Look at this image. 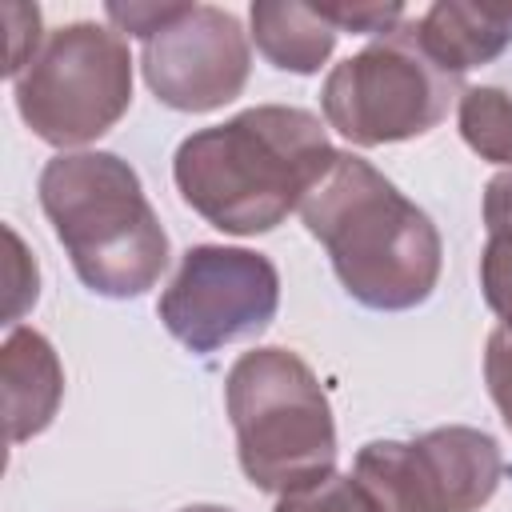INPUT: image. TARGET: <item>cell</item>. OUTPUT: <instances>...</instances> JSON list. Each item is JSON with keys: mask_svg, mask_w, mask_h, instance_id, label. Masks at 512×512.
Returning <instances> with one entry per match:
<instances>
[{"mask_svg": "<svg viewBox=\"0 0 512 512\" xmlns=\"http://www.w3.org/2000/svg\"><path fill=\"white\" fill-rule=\"evenodd\" d=\"M332 160L336 148L320 116L292 104H256L184 136L172 156V180L212 228L256 236L284 224Z\"/></svg>", "mask_w": 512, "mask_h": 512, "instance_id": "cell-1", "label": "cell"}, {"mask_svg": "<svg viewBox=\"0 0 512 512\" xmlns=\"http://www.w3.org/2000/svg\"><path fill=\"white\" fill-rule=\"evenodd\" d=\"M304 228L324 244L344 292L376 312H404L440 280V232L384 172L336 152L300 200Z\"/></svg>", "mask_w": 512, "mask_h": 512, "instance_id": "cell-2", "label": "cell"}, {"mask_svg": "<svg viewBox=\"0 0 512 512\" xmlns=\"http://www.w3.org/2000/svg\"><path fill=\"white\" fill-rule=\"evenodd\" d=\"M40 208L84 288L136 300L168 268V232L116 152H60L40 172Z\"/></svg>", "mask_w": 512, "mask_h": 512, "instance_id": "cell-3", "label": "cell"}, {"mask_svg": "<svg viewBox=\"0 0 512 512\" xmlns=\"http://www.w3.org/2000/svg\"><path fill=\"white\" fill-rule=\"evenodd\" d=\"M244 476L260 492H296L336 472V420L316 372L288 348L244 352L224 380Z\"/></svg>", "mask_w": 512, "mask_h": 512, "instance_id": "cell-4", "label": "cell"}, {"mask_svg": "<svg viewBox=\"0 0 512 512\" xmlns=\"http://www.w3.org/2000/svg\"><path fill=\"white\" fill-rule=\"evenodd\" d=\"M456 96L460 76L444 72L424 52L416 20L404 16L392 32L376 36L328 72L320 108L324 124L344 140L356 148H376L428 136L448 116Z\"/></svg>", "mask_w": 512, "mask_h": 512, "instance_id": "cell-5", "label": "cell"}, {"mask_svg": "<svg viewBox=\"0 0 512 512\" xmlns=\"http://www.w3.org/2000/svg\"><path fill=\"white\" fill-rule=\"evenodd\" d=\"M20 120L56 148H80L116 128L132 104V52L116 28L76 20L48 32L12 80Z\"/></svg>", "mask_w": 512, "mask_h": 512, "instance_id": "cell-6", "label": "cell"}, {"mask_svg": "<svg viewBox=\"0 0 512 512\" xmlns=\"http://www.w3.org/2000/svg\"><path fill=\"white\" fill-rule=\"evenodd\" d=\"M500 444L464 424L416 440H368L352 476L384 512H480L500 488Z\"/></svg>", "mask_w": 512, "mask_h": 512, "instance_id": "cell-7", "label": "cell"}, {"mask_svg": "<svg viewBox=\"0 0 512 512\" xmlns=\"http://www.w3.org/2000/svg\"><path fill=\"white\" fill-rule=\"evenodd\" d=\"M280 308V272L264 252L196 244L180 256L172 284L160 292V320L188 352H216L232 340L260 336Z\"/></svg>", "mask_w": 512, "mask_h": 512, "instance_id": "cell-8", "label": "cell"}, {"mask_svg": "<svg viewBox=\"0 0 512 512\" xmlns=\"http://www.w3.org/2000/svg\"><path fill=\"white\" fill-rule=\"evenodd\" d=\"M252 52L240 20L216 4H180L144 40L140 72L152 96L176 112H212L248 84Z\"/></svg>", "mask_w": 512, "mask_h": 512, "instance_id": "cell-9", "label": "cell"}, {"mask_svg": "<svg viewBox=\"0 0 512 512\" xmlns=\"http://www.w3.org/2000/svg\"><path fill=\"white\" fill-rule=\"evenodd\" d=\"M0 388H4V420L8 440H32L40 436L64 400V368L48 336L36 328H12L0 348Z\"/></svg>", "mask_w": 512, "mask_h": 512, "instance_id": "cell-10", "label": "cell"}, {"mask_svg": "<svg viewBox=\"0 0 512 512\" xmlns=\"http://www.w3.org/2000/svg\"><path fill=\"white\" fill-rule=\"evenodd\" d=\"M416 28L424 52L444 72L464 76L468 68L492 64L512 44V4L440 0L416 20Z\"/></svg>", "mask_w": 512, "mask_h": 512, "instance_id": "cell-11", "label": "cell"}, {"mask_svg": "<svg viewBox=\"0 0 512 512\" xmlns=\"http://www.w3.org/2000/svg\"><path fill=\"white\" fill-rule=\"evenodd\" d=\"M248 20H252V40L264 52V60L296 76L320 72L340 36L336 24H328L320 8L292 4V0H256L248 8Z\"/></svg>", "mask_w": 512, "mask_h": 512, "instance_id": "cell-12", "label": "cell"}, {"mask_svg": "<svg viewBox=\"0 0 512 512\" xmlns=\"http://www.w3.org/2000/svg\"><path fill=\"white\" fill-rule=\"evenodd\" d=\"M484 228L480 288L488 308L500 316V328L512 332V168L496 172L484 188Z\"/></svg>", "mask_w": 512, "mask_h": 512, "instance_id": "cell-13", "label": "cell"}, {"mask_svg": "<svg viewBox=\"0 0 512 512\" xmlns=\"http://www.w3.org/2000/svg\"><path fill=\"white\" fill-rule=\"evenodd\" d=\"M460 136L464 144L492 164L512 168V96L504 88L480 84L460 92Z\"/></svg>", "mask_w": 512, "mask_h": 512, "instance_id": "cell-14", "label": "cell"}, {"mask_svg": "<svg viewBox=\"0 0 512 512\" xmlns=\"http://www.w3.org/2000/svg\"><path fill=\"white\" fill-rule=\"evenodd\" d=\"M276 512H384L372 492L348 472H332L308 488H296V492H284L276 500Z\"/></svg>", "mask_w": 512, "mask_h": 512, "instance_id": "cell-15", "label": "cell"}, {"mask_svg": "<svg viewBox=\"0 0 512 512\" xmlns=\"http://www.w3.org/2000/svg\"><path fill=\"white\" fill-rule=\"evenodd\" d=\"M336 32H360V36H384L404 20V4H316Z\"/></svg>", "mask_w": 512, "mask_h": 512, "instance_id": "cell-16", "label": "cell"}, {"mask_svg": "<svg viewBox=\"0 0 512 512\" xmlns=\"http://www.w3.org/2000/svg\"><path fill=\"white\" fill-rule=\"evenodd\" d=\"M8 244H12V256H8V312H4V324L16 328V320L36 304L40 296V272H36V260L28 256L24 240L16 236V228H4Z\"/></svg>", "mask_w": 512, "mask_h": 512, "instance_id": "cell-17", "label": "cell"}, {"mask_svg": "<svg viewBox=\"0 0 512 512\" xmlns=\"http://www.w3.org/2000/svg\"><path fill=\"white\" fill-rule=\"evenodd\" d=\"M4 20H8V64H4V72L16 80L36 60V52L44 48L40 8L36 4H4Z\"/></svg>", "mask_w": 512, "mask_h": 512, "instance_id": "cell-18", "label": "cell"}, {"mask_svg": "<svg viewBox=\"0 0 512 512\" xmlns=\"http://www.w3.org/2000/svg\"><path fill=\"white\" fill-rule=\"evenodd\" d=\"M484 380H488V396L500 408V420L512 428V332L496 328L488 336L484 348Z\"/></svg>", "mask_w": 512, "mask_h": 512, "instance_id": "cell-19", "label": "cell"}, {"mask_svg": "<svg viewBox=\"0 0 512 512\" xmlns=\"http://www.w3.org/2000/svg\"><path fill=\"white\" fill-rule=\"evenodd\" d=\"M176 8L180 4H108L104 16L116 24V32H128V36L148 40L156 28H164L176 16Z\"/></svg>", "mask_w": 512, "mask_h": 512, "instance_id": "cell-20", "label": "cell"}, {"mask_svg": "<svg viewBox=\"0 0 512 512\" xmlns=\"http://www.w3.org/2000/svg\"><path fill=\"white\" fill-rule=\"evenodd\" d=\"M180 512H232V508H220V504H188Z\"/></svg>", "mask_w": 512, "mask_h": 512, "instance_id": "cell-21", "label": "cell"}]
</instances>
